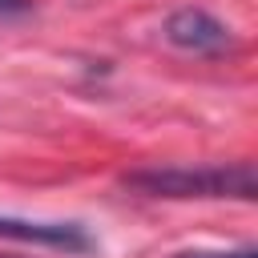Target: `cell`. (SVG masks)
<instances>
[{
  "label": "cell",
  "instance_id": "1",
  "mask_svg": "<svg viewBox=\"0 0 258 258\" xmlns=\"http://www.w3.org/2000/svg\"><path fill=\"white\" fill-rule=\"evenodd\" d=\"M125 185L149 198H238L250 202L258 189L254 165H153L125 173Z\"/></svg>",
  "mask_w": 258,
  "mask_h": 258
},
{
  "label": "cell",
  "instance_id": "2",
  "mask_svg": "<svg viewBox=\"0 0 258 258\" xmlns=\"http://www.w3.org/2000/svg\"><path fill=\"white\" fill-rule=\"evenodd\" d=\"M0 238L24 242V246H48L64 254H89L97 246L81 222H32V218H12V214H0Z\"/></svg>",
  "mask_w": 258,
  "mask_h": 258
},
{
  "label": "cell",
  "instance_id": "3",
  "mask_svg": "<svg viewBox=\"0 0 258 258\" xmlns=\"http://www.w3.org/2000/svg\"><path fill=\"white\" fill-rule=\"evenodd\" d=\"M165 40L185 48V52H198V56H214V52H226L230 48V28L210 16L206 8H177L169 20H165Z\"/></svg>",
  "mask_w": 258,
  "mask_h": 258
},
{
  "label": "cell",
  "instance_id": "4",
  "mask_svg": "<svg viewBox=\"0 0 258 258\" xmlns=\"http://www.w3.org/2000/svg\"><path fill=\"white\" fill-rule=\"evenodd\" d=\"M173 258H258L254 246H238V250H181Z\"/></svg>",
  "mask_w": 258,
  "mask_h": 258
},
{
  "label": "cell",
  "instance_id": "5",
  "mask_svg": "<svg viewBox=\"0 0 258 258\" xmlns=\"http://www.w3.org/2000/svg\"><path fill=\"white\" fill-rule=\"evenodd\" d=\"M32 0H0V16H16V12H28Z\"/></svg>",
  "mask_w": 258,
  "mask_h": 258
}]
</instances>
